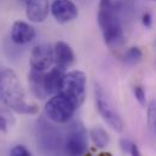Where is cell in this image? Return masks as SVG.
I'll return each mask as SVG.
<instances>
[{
	"mask_svg": "<svg viewBox=\"0 0 156 156\" xmlns=\"http://www.w3.org/2000/svg\"><path fill=\"white\" fill-rule=\"evenodd\" d=\"M0 99L7 108L18 114L35 115L39 112L37 104H30L26 101L18 76L12 69L0 72Z\"/></svg>",
	"mask_w": 156,
	"mask_h": 156,
	"instance_id": "6da1fadb",
	"label": "cell"
},
{
	"mask_svg": "<svg viewBox=\"0 0 156 156\" xmlns=\"http://www.w3.org/2000/svg\"><path fill=\"white\" fill-rule=\"evenodd\" d=\"M97 21L101 27L104 42L110 48L120 47L123 41V29L119 17L117 2L115 0H101Z\"/></svg>",
	"mask_w": 156,
	"mask_h": 156,
	"instance_id": "7a4b0ae2",
	"label": "cell"
},
{
	"mask_svg": "<svg viewBox=\"0 0 156 156\" xmlns=\"http://www.w3.org/2000/svg\"><path fill=\"white\" fill-rule=\"evenodd\" d=\"M76 109V105L62 93H57L51 97L45 105L47 117L56 123H67L70 121Z\"/></svg>",
	"mask_w": 156,
	"mask_h": 156,
	"instance_id": "3957f363",
	"label": "cell"
},
{
	"mask_svg": "<svg viewBox=\"0 0 156 156\" xmlns=\"http://www.w3.org/2000/svg\"><path fill=\"white\" fill-rule=\"evenodd\" d=\"M86 83L87 79L83 72L73 70L69 73H66L63 86L59 93L68 97L76 108L81 107L86 98Z\"/></svg>",
	"mask_w": 156,
	"mask_h": 156,
	"instance_id": "277c9868",
	"label": "cell"
},
{
	"mask_svg": "<svg viewBox=\"0 0 156 156\" xmlns=\"http://www.w3.org/2000/svg\"><path fill=\"white\" fill-rule=\"evenodd\" d=\"M94 93H96V107L99 115L109 125V127H112L116 132H121L123 129V121L113 109L109 99L107 98L104 90L99 85H96Z\"/></svg>",
	"mask_w": 156,
	"mask_h": 156,
	"instance_id": "5b68a950",
	"label": "cell"
},
{
	"mask_svg": "<svg viewBox=\"0 0 156 156\" xmlns=\"http://www.w3.org/2000/svg\"><path fill=\"white\" fill-rule=\"evenodd\" d=\"M87 150V132L81 123H74L68 132L66 151L69 156H82Z\"/></svg>",
	"mask_w": 156,
	"mask_h": 156,
	"instance_id": "8992f818",
	"label": "cell"
},
{
	"mask_svg": "<svg viewBox=\"0 0 156 156\" xmlns=\"http://www.w3.org/2000/svg\"><path fill=\"white\" fill-rule=\"evenodd\" d=\"M55 63L53 47L48 44L37 45L30 53V67L38 72H46Z\"/></svg>",
	"mask_w": 156,
	"mask_h": 156,
	"instance_id": "52a82bcc",
	"label": "cell"
},
{
	"mask_svg": "<svg viewBox=\"0 0 156 156\" xmlns=\"http://www.w3.org/2000/svg\"><path fill=\"white\" fill-rule=\"evenodd\" d=\"M50 11L58 23H69L79 15V10L73 0H53L50 5Z\"/></svg>",
	"mask_w": 156,
	"mask_h": 156,
	"instance_id": "ba28073f",
	"label": "cell"
},
{
	"mask_svg": "<svg viewBox=\"0 0 156 156\" xmlns=\"http://www.w3.org/2000/svg\"><path fill=\"white\" fill-rule=\"evenodd\" d=\"M11 40L17 45H26L32 42L37 37L35 28L26 21H15L10 33Z\"/></svg>",
	"mask_w": 156,
	"mask_h": 156,
	"instance_id": "9c48e42d",
	"label": "cell"
},
{
	"mask_svg": "<svg viewBox=\"0 0 156 156\" xmlns=\"http://www.w3.org/2000/svg\"><path fill=\"white\" fill-rule=\"evenodd\" d=\"M26 16L30 22H44L50 12L48 0H27L26 1Z\"/></svg>",
	"mask_w": 156,
	"mask_h": 156,
	"instance_id": "30bf717a",
	"label": "cell"
},
{
	"mask_svg": "<svg viewBox=\"0 0 156 156\" xmlns=\"http://www.w3.org/2000/svg\"><path fill=\"white\" fill-rule=\"evenodd\" d=\"M66 76V69L55 67L48 70V73H45L44 78V83H45V90L48 96H55L61 92L63 81Z\"/></svg>",
	"mask_w": 156,
	"mask_h": 156,
	"instance_id": "8fae6325",
	"label": "cell"
},
{
	"mask_svg": "<svg viewBox=\"0 0 156 156\" xmlns=\"http://www.w3.org/2000/svg\"><path fill=\"white\" fill-rule=\"evenodd\" d=\"M53 55H55V63L57 67L67 69L69 68L75 59L74 52L72 47L66 41H57L53 46Z\"/></svg>",
	"mask_w": 156,
	"mask_h": 156,
	"instance_id": "7c38bea8",
	"label": "cell"
},
{
	"mask_svg": "<svg viewBox=\"0 0 156 156\" xmlns=\"http://www.w3.org/2000/svg\"><path fill=\"white\" fill-rule=\"evenodd\" d=\"M44 78H45V72H38L34 69L30 70L29 76H28V82H29V87H30L32 93L40 99H44L48 96L46 90H45Z\"/></svg>",
	"mask_w": 156,
	"mask_h": 156,
	"instance_id": "4fadbf2b",
	"label": "cell"
},
{
	"mask_svg": "<svg viewBox=\"0 0 156 156\" xmlns=\"http://www.w3.org/2000/svg\"><path fill=\"white\" fill-rule=\"evenodd\" d=\"M90 136L91 139L93 142V144L97 148H105L109 145L110 143V137L107 133V131L101 127V126H94L91 131H90Z\"/></svg>",
	"mask_w": 156,
	"mask_h": 156,
	"instance_id": "5bb4252c",
	"label": "cell"
},
{
	"mask_svg": "<svg viewBox=\"0 0 156 156\" xmlns=\"http://www.w3.org/2000/svg\"><path fill=\"white\" fill-rule=\"evenodd\" d=\"M142 56H143V53H142L140 48L131 47V48H128L126 51V53L123 56V61L126 63H128V64H137L142 59Z\"/></svg>",
	"mask_w": 156,
	"mask_h": 156,
	"instance_id": "9a60e30c",
	"label": "cell"
},
{
	"mask_svg": "<svg viewBox=\"0 0 156 156\" xmlns=\"http://www.w3.org/2000/svg\"><path fill=\"white\" fill-rule=\"evenodd\" d=\"M148 126L151 133L156 136V99L151 101L148 107Z\"/></svg>",
	"mask_w": 156,
	"mask_h": 156,
	"instance_id": "2e32d148",
	"label": "cell"
},
{
	"mask_svg": "<svg viewBox=\"0 0 156 156\" xmlns=\"http://www.w3.org/2000/svg\"><path fill=\"white\" fill-rule=\"evenodd\" d=\"M133 93H134V97H136V99L138 101V103L142 104V105H145L147 97H145V91H144V88H143L142 86H134Z\"/></svg>",
	"mask_w": 156,
	"mask_h": 156,
	"instance_id": "e0dca14e",
	"label": "cell"
},
{
	"mask_svg": "<svg viewBox=\"0 0 156 156\" xmlns=\"http://www.w3.org/2000/svg\"><path fill=\"white\" fill-rule=\"evenodd\" d=\"M10 156H32L30 151L24 147V145H16L11 149Z\"/></svg>",
	"mask_w": 156,
	"mask_h": 156,
	"instance_id": "ac0fdd59",
	"label": "cell"
},
{
	"mask_svg": "<svg viewBox=\"0 0 156 156\" xmlns=\"http://www.w3.org/2000/svg\"><path fill=\"white\" fill-rule=\"evenodd\" d=\"M11 115H9L7 113L0 110V132H6L10 127V119Z\"/></svg>",
	"mask_w": 156,
	"mask_h": 156,
	"instance_id": "d6986e66",
	"label": "cell"
},
{
	"mask_svg": "<svg viewBox=\"0 0 156 156\" xmlns=\"http://www.w3.org/2000/svg\"><path fill=\"white\" fill-rule=\"evenodd\" d=\"M142 22H143V24H144L147 28H150V27H151V23H153V17H151V15H150L149 12H145V13L143 15V17H142Z\"/></svg>",
	"mask_w": 156,
	"mask_h": 156,
	"instance_id": "ffe728a7",
	"label": "cell"
},
{
	"mask_svg": "<svg viewBox=\"0 0 156 156\" xmlns=\"http://www.w3.org/2000/svg\"><path fill=\"white\" fill-rule=\"evenodd\" d=\"M129 154H131V156H143L140 150H139V148H138V145H136L134 143H132V145H131Z\"/></svg>",
	"mask_w": 156,
	"mask_h": 156,
	"instance_id": "44dd1931",
	"label": "cell"
},
{
	"mask_svg": "<svg viewBox=\"0 0 156 156\" xmlns=\"http://www.w3.org/2000/svg\"><path fill=\"white\" fill-rule=\"evenodd\" d=\"M121 145H122V149H123L125 151H128V153H129V149H131L132 143H131L128 139H122V140H121Z\"/></svg>",
	"mask_w": 156,
	"mask_h": 156,
	"instance_id": "7402d4cb",
	"label": "cell"
},
{
	"mask_svg": "<svg viewBox=\"0 0 156 156\" xmlns=\"http://www.w3.org/2000/svg\"><path fill=\"white\" fill-rule=\"evenodd\" d=\"M18 1H21V2H23V4H26V1H27V0H18Z\"/></svg>",
	"mask_w": 156,
	"mask_h": 156,
	"instance_id": "603a6c76",
	"label": "cell"
}]
</instances>
